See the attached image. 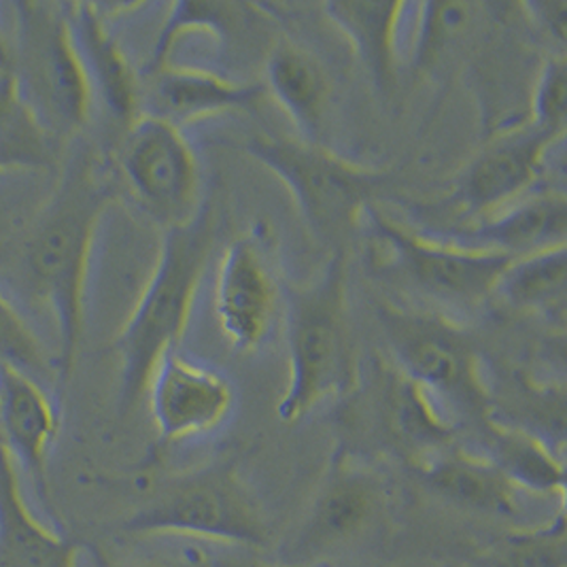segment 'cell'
Instances as JSON below:
<instances>
[{
  "instance_id": "cell-15",
  "label": "cell",
  "mask_w": 567,
  "mask_h": 567,
  "mask_svg": "<svg viewBox=\"0 0 567 567\" xmlns=\"http://www.w3.org/2000/svg\"><path fill=\"white\" fill-rule=\"evenodd\" d=\"M60 430L50 391L24 372L0 365V444L48 499V455Z\"/></svg>"
},
{
  "instance_id": "cell-25",
  "label": "cell",
  "mask_w": 567,
  "mask_h": 567,
  "mask_svg": "<svg viewBox=\"0 0 567 567\" xmlns=\"http://www.w3.org/2000/svg\"><path fill=\"white\" fill-rule=\"evenodd\" d=\"M385 379L383 413L393 434L404 444L419 446L423 457L444 449V442L453 436V423L444 416L436 400L395 365Z\"/></svg>"
},
{
  "instance_id": "cell-9",
  "label": "cell",
  "mask_w": 567,
  "mask_h": 567,
  "mask_svg": "<svg viewBox=\"0 0 567 567\" xmlns=\"http://www.w3.org/2000/svg\"><path fill=\"white\" fill-rule=\"evenodd\" d=\"M388 515V491L372 470L336 460L317 491L309 515L285 546L284 564L309 567L370 540Z\"/></svg>"
},
{
  "instance_id": "cell-2",
  "label": "cell",
  "mask_w": 567,
  "mask_h": 567,
  "mask_svg": "<svg viewBox=\"0 0 567 567\" xmlns=\"http://www.w3.org/2000/svg\"><path fill=\"white\" fill-rule=\"evenodd\" d=\"M213 243L215 221L208 207L200 208L192 221L166 228L154 270L115 338L122 413L141 402L157 361L171 349H179Z\"/></svg>"
},
{
  "instance_id": "cell-31",
  "label": "cell",
  "mask_w": 567,
  "mask_h": 567,
  "mask_svg": "<svg viewBox=\"0 0 567 567\" xmlns=\"http://www.w3.org/2000/svg\"><path fill=\"white\" fill-rule=\"evenodd\" d=\"M523 9L529 13L534 24L548 34L561 48L567 41V2L566 0H536L525 2Z\"/></svg>"
},
{
  "instance_id": "cell-19",
  "label": "cell",
  "mask_w": 567,
  "mask_h": 567,
  "mask_svg": "<svg viewBox=\"0 0 567 567\" xmlns=\"http://www.w3.org/2000/svg\"><path fill=\"white\" fill-rule=\"evenodd\" d=\"M421 474L430 489L457 508L497 518L520 513V491L489 457L440 449L423 457Z\"/></svg>"
},
{
  "instance_id": "cell-24",
  "label": "cell",
  "mask_w": 567,
  "mask_h": 567,
  "mask_svg": "<svg viewBox=\"0 0 567 567\" xmlns=\"http://www.w3.org/2000/svg\"><path fill=\"white\" fill-rule=\"evenodd\" d=\"M53 166L52 130L28 103L18 79L0 73V173Z\"/></svg>"
},
{
  "instance_id": "cell-12",
  "label": "cell",
  "mask_w": 567,
  "mask_h": 567,
  "mask_svg": "<svg viewBox=\"0 0 567 567\" xmlns=\"http://www.w3.org/2000/svg\"><path fill=\"white\" fill-rule=\"evenodd\" d=\"M145 395L155 430L166 442L217 430L234 406L230 381L215 368L183 358L179 349L157 361Z\"/></svg>"
},
{
  "instance_id": "cell-32",
  "label": "cell",
  "mask_w": 567,
  "mask_h": 567,
  "mask_svg": "<svg viewBox=\"0 0 567 567\" xmlns=\"http://www.w3.org/2000/svg\"><path fill=\"white\" fill-rule=\"evenodd\" d=\"M4 4H0V16H2ZM13 55H11V37L9 28L4 27V18H0V73H11Z\"/></svg>"
},
{
  "instance_id": "cell-17",
  "label": "cell",
  "mask_w": 567,
  "mask_h": 567,
  "mask_svg": "<svg viewBox=\"0 0 567 567\" xmlns=\"http://www.w3.org/2000/svg\"><path fill=\"white\" fill-rule=\"evenodd\" d=\"M566 238V196L540 194L472 221L451 240L470 249L520 258L564 247Z\"/></svg>"
},
{
  "instance_id": "cell-33",
  "label": "cell",
  "mask_w": 567,
  "mask_h": 567,
  "mask_svg": "<svg viewBox=\"0 0 567 567\" xmlns=\"http://www.w3.org/2000/svg\"><path fill=\"white\" fill-rule=\"evenodd\" d=\"M215 567H289V566H268V564H256V561H249V559H226V561H219Z\"/></svg>"
},
{
  "instance_id": "cell-23",
  "label": "cell",
  "mask_w": 567,
  "mask_h": 567,
  "mask_svg": "<svg viewBox=\"0 0 567 567\" xmlns=\"http://www.w3.org/2000/svg\"><path fill=\"white\" fill-rule=\"evenodd\" d=\"M491 462L518 491L566 495V467L553 449L529 430L489 423Z\"/></svg>"
},
{
  "instance_id": "cell-10",
  "label": "cell",
  "mask_w": 567,
  "mask_h": 567,
  "mask_svg": "<svg viewBox=\"0 0 567 567\" xmlns=\"http://www.w3.org/2000/svg\"><path fill=\"white\" fill-rule=\"evenodd\" d=\"M120 164L136 200L166 228L200 213V164L179 126L141 113L128 126Z\"/></svg>"
},
{
  "instance_id": "cell-6",
  "label": "cell",
  "mask_w": 567,
  "mask_h": 567,
  "mask_svg": "<svg viewBox=\"0 0 567 567\" xmlns=\"http://www.w3.org/2000/svg\"><path fill=\"white\" fill-rule=\"evenodd\" d=\"M134 534H173L261 548L270 532L230 467H207L171 481L136 515Z\"/></svg>"
},
{
  "instance_id": "cell-1",
  "label": "cell",
  "mask_w": 567,
  "mask_h": 567,
  "mask_svg": "<svg viewBox=\"0 0 567 567\" xmlns=\"http://www.w3.org/2000/svg\"><path fill=\"white\" fill-rule=\"evenodd\" d=\"M106 205L109 189L99 179L94 162L87 155H78L62 173L52 200L28 236V277L55 321L58 351L53 365L60 388L69 383L78 363L85 287Z\"/></svg>"
},
{
  "instance_id": "cell-21",
  "label": "cell",
  "mask_w": 567,
  "mask_h": 567,
  "mask_svg": "<svg viewBox=\"0 0 567 567\" xmlns=\"http://www.w3.org/2000/svg\"><path fill=\"white\" fill-rule=\"evenodd\" d=\"M264 87L293 122L300 141L321 145L319 136L330 103V81L315 55L291 43H279L266 58Z\"/></svg>"
},
{
  "instance_id": "cell-8",
  "label": "cell",
  "mask_w": 567,
  "mask_h": 567,
  "mask_svg": "<svg viewBox=\"0 0 567 567\" xmlns=\"http://www.w3.org/2000/svg\"><path fill=\"white\" fill-rule=\"evenodd\" d=\"M381 317L395 368L425 389L440 409H487V389L472 344L451 319L400 309H383Z\"/></svg>"
},
{
  "instance_id": "cell-3",
  "label": "cell",
  "mask_w": 567,
  "mask_h": 567,
  "mask_svg": "<svg viewBox=\"0 0 567 567\" xmlns=\"http://www.w3.org/2000/svg\"><path fill=\"white\" fill-rule=\"evenodd\" d=\"M285 334L289 377L277 414L284 423H298L326 398L347 393L355 383L340 254L315 281L287 293Z\"/></svg>"
},
{
  "instance_id": "cell-30",
  "label": "cell",
  "mask_w": 567,
  "mask_h": 567,
  "mask_svg": "<svg viewBox=\"0 0 567 567\" xmlns=\"http://www.w3.org/2000/svg\"><path fill=\"white\" fill-rule=\"evenodd\" d=\"M567 115V62L566 53L548 55L532 94L529 124L536 128L566 132Z\"/></svg>"
},
{
  "instance_id": "cell-27",
  "label": "cell",
  "mask_w": 567,
  "mask_h": 567,
  "mask_svg": "<svg viewBox=\"0 0 567 567\" xmlns=\"http://www.w3.org/2000/svg\"><path fill=\"white\" fill-rule=\"evenodd\" d=\"M245 7L236 2H205V0H183L171 7V13L166 16V22L157 32L154 52L150 58L147 71L152 73L171 62V55L175 52L177 43L189 32H208V37L219 39L224 32L236 27V20L240 18V11Z\"/></svg>"
},
{
  "instance_id": "cell-34",
  "label": "cell",
  "mask_w": 567,
  "mask_h": 567,
  "mask_svg": "<svg viewBox=\"0 0 567 567\" xmlns=\"http://www.w3.org/2000/svg\"><path fill=\"white\" fill-rule=\"evenodd\" d=\"M136 567H177V566H164V564H145V566H136Z\"/></svg>"
},
{
  "instance_id": "cell-7",
  "label": "cell",
  "mask_w": 567,
  "mask_h": 567,
  "mask_svg": "<svg viewBox=\"0 0 567 567\" xmlns=\"http://www.w3.org/2000/svg\"><path fill=\"white\" fill-rule=\"evenodd\" d=\"M363 217L388 251L389 268L416 291L446 307L474 309L487 302L515 259L413 233L377 208H368Z\"/></svg>"
},
{
  "instance_id": "cell-18",
  "label": "cell",
  "mask_w": 567,
  "mask_h": 567,
  "mask_svg": "<svg viewBox=\"0 0 567 567\" xmlns=\"http://www.w3.org/2000/svg\"><path fill=\"white\" fill-rule=\"evenodd\" d=\"M411 2H368V0H338L326 2L323 11L344 39L361 66L368 69L372 83L388 92L395 81V66L404 34L411 24Z\"/></svg>"
},
{
  "instance_id": "cell-5",
  "label": "cell",
  "mask_w": 567,
  "mask_h": 567,
  "mask_svg": "<svg viewBox=\"0 0 567 567\" xmlns=\"http://www.w3.org/2000/svg\"><path fill=\"white\" fill-rule=\"evenodd\" d=\"M16 32L11 75L50 126L78 130L92 111V90L79 62L62 4H9Z\"/></svg>"
},
{
  "instance_id": "cell-22",
  "label": "cell",
  "mask_w": 567,
  "mask_h": 567,
  "mask_svg": "<svg viewBox=\"0 0 567 567\" xmlns=\"http://www.w3.org/2000/svg\"><path fill=\"white\" fill-rule=\"evenodd\" d=\"M566 291L567 247L564 245L513 259L497 284L495 296H502L515 309L536 312L564 326Z\"/></svg>"
},
{
  "instance_id": "cell-14",
  "label": "cell",
  "mask_w": 567,
  "mask_h": 567,
  "mask_svg": "<svg viewBox=\"0 0 567 567\" xmlns=\"http://www.w3.org/2000/svg\"><path fill=\"white\" fill-rule=\"evenodd\" d=\"M145 75L150 81L141 87V113L179 128L219 113L254 111L268 96L261 81H233L198 66L166 64Z\"/></svg>"
},
{
  "instance_id": "cell-11",
  "label": "cell",
  "mask_w": 567,
  "mask_h": 567,
  "mask_svg": "<svg viewBox=\"0 0 567 567\" xmlns=\"http://www.w3.org/2000/svg\"><path fill=\"white\" fill-rule=\"evenodd\" d=\"M564 134L527 122L495 136L462 171L453 194L455 207L481 219L515 205L536 183L546 155Z\"/></svg>"
},
{
  "instance_id": "cell-13",
  "label": "cell",
  "mask_w": 567,
  "mask_h": 567,
  "mask_svg": "<svg viewBox=\"0 0 567 567\" xmlns=\"http://www.w3.org/2000/svg\"><path fill=\"white\" fill-rule=\"evenodd\" d=\"M279 291L268 261L251 238H236L217 264L215 315L234 349L247 353L270 336Z\"/></svg>"
},
{
  "instance_id": "cell-4",
  "label": "cell",
  "mask_w": 567,
  "mask_h": 567,
  "mask_svg": "<svg viewBox=\"0 0 567 567\" xmlns=\"http://www.w3.org/2000/svg\"><path fill=\"white\" fill-rule=\"evenodd\" d=\"M247 152L284 183L310 233L326 243L353 233L385 183L381 173L300 138L259 134L247 143Z\"/></svg>"
},
{
  "instance_id": "cell-29",
  "label": "cell",
  "mask_w": 567,
  "mask_h": 567,
  "mask_svg": "<svg viewBox=\"0 0 567 567\" xmlns=\"http://www.w3.org/2000/svg\"><path fill=\"white\" fill-rule=\"evenodd\" d=\"M0 365H11L43 385L48 379H55V370L48 361L39 336L32 332L27 319L7 300L2 291H0Z\"/></svg>"
},
{
  "instance_id": "cell-16",
  "label": "cell",
  "mask_w": 567,
  "mask_h": 567,
  "mask_svg": "<svg viewBox=\"0 0 567 567\" xmlns=\"http://www.w3.org/2000/svg\"><path fill=\"white\" fill-rule=\"evenodd\" d=\"M64 16L92 96L115 122L134 124L141 115V83L101 9L90 2H64Z\"/></svg>"
},
{
  "instance_id": "cell-20",
  "label": "cell",
  "mask_w": 567,
  "mask_h": 567,
  "mask_svg": "<svg viewBox=\"0 0 567 567\" xmlns=\"http://www.w3.org/2000/svg\"><path fill=\"white\" fill-rule=\"evenodd\" d=\"M79 548L32 515L18 465L0 444V567H79Z\"/></svg>"
},
{
  "instance_id": "cell-28",
  "label": "cell",
  "mask_w": 567,
  "mask_h": 567,
  "mask_svg": "<svg viewBox=\"0 0 567 567\" xmlns=\"http://www.w3.org/2000/svg\"><path fill=\"white\" fill-rule=\"evenodd\" d=\"M485 567H567L566 511L550 520L515 529L485 559Z\"/></svg>"
},
{
  "instance_id": "cell-26",
  "label": "cell",
  "mask_w": 567,
  "mask_h": 567,
  "mask_svg": "<svg viewBox=\"0 0 567 567\" xmlns=\"http://www.w3.org/2000/svg\"><path fill=\"white\" fill-rule=\"evenodd\" d=\"M409 60L413 66H430L444 50L470 30L476 18L472 2H425L411 7Z\"/></svg>"
}]
</instances>
